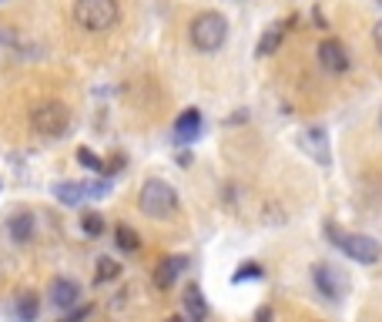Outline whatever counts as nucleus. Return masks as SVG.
I'll list each match as a JSON object with an SVG mask.
<instances>
[{"label": "nucleus", "instance_id": "obj_1", "mask_svg": "<svg viewBox=\"0 0 382 322\" xmlns=\"http://www.w3.org/2000/svg\"><path fill=\"white\" fill-rule=\"evenodd\" d=\"M191 44L198 47L201 54H214L221 51L225 41H228V20L218 14V11H201L195 20H191Z\"/></svg>", "mask_w": 382, "mask_h": 322}, {"label": "nucleus", "instance_id": "obj_2", "mask_svg": "<svg viewBox=\"0 0 382 322\" xmlns=\"http://www.w3.org/2000/svg\"><path fill=\"white\" fill-rule=\"evenodd\" d=\"M325 235H329V242L339 248V252H346L352 262H362V265H376L382 259V246L376 239H369V235H352V232L339 229V225H325Z\"/></svg>", "mask_w": 382, "mask_h": 322}, {"label": "nucleus", "instance_id": "obj_3", "mask_svg": "<svg viewBox=\"0 0 382 322\" xmlns=\"http://www.w3.org/2000/svg\"><path fill=\"white\" fill-rule=\"evenodd\" d=\"M121 7L118 0H74V20L91 34H104L118 24Z\"/></svg>", "mask_w": 382, "mask_h": 322}, {"label": "nucleus", "instance_id": "obj_4", "mask_svg": "<svg viewBox=\"0 0 382 322\" xmlns=\"http://www.w3.org/2000/svg\"><path fill=\"white\" fill-rule=\"evenodd\" d=\"M138 208L148 218H158V222H165L175 215L178 208V195H175V188L168 182H161V178H148V182L141 185L138 192Z\"/></svg>", "mask_w": 382, "mask_h": 322}, {"label": "nucleus", "instance_id": "obj_5", "mask_svg": "<svg viewBox=\"0 0 382 322\" xmlns=\"http://www.w3.org/2000/svg\"><path fill=\"white\" fill-rule=\"evenodd\" d=\"M31 128L41 138H64V131L71 128V107L64 101H41L31 111Z\"/></svg>", "mask_w": 382, "mask_h": 322}, {"label": "nucleus", "instance_id": "obj_6", "mask_svg": "<svg viewBox=\"0 0 382 322\" xmlns=\"http://www.w3.org/2000/svg\"><path fill=\"white\" fill-rule=\"evenodd\" d=\"M312 279H315V286H319V292L325 295V299H342L346 292H349V279L342 276L339 269H332V265H315L312 269Z\"/></svg>", "mask_w": 382, "mask_h": 322}, {"label": "nucleus", "instance_id": "obj_7", "mask_svg": "<svg viewBox=\"0 0 382 322\" xmlns=\"http://www.w3.org/2000/svg\"><path fill=\"white\" fill-rule=\"evenodd\" d=\"M299 145H302V152H306L312 161H319V165H329V161H332L325 128H306V131L299 135Z\"/></svg>", "mask_w": 382, "mask_h": 322}, {"label": "nucleus", "instance_id": "obj_8", "mask_svg": "<svg viewBox=\"0 0 382 322\" xmlns=\"http://www.w3.org/2000/svg\"><path fill=\"white\" fill-rule=\"evenodd\" d=\"M319 61L329 74H342L349 71V51L339 44V41H322L319 44Z\"/></svg>", "mask_w": 382, "mask_h": 322}, {"label": "nucleus", "instance_id": "obj_9", "mask_svg": "<svg viewBox=\"0 0 382 322\" xmlns=\"http://www.w3.org/2000/svg\"><path fill=\"white\" fill-rule=\"evenodd\" d=\"M50 302L57 309H74L77 302H81V286H77L74 279L57 276L50 282Z\"/></svg>", "mask_w": 382, "mask_h": 322}, {"label": "nucleus", "instance_id": "obj_10", "mask_svg": "<svg viewBox=\"0 0 382 322\" xmlns=\"http://www.w3.org/2000/svg\"><path fill=\"white\" fill-rule=\"evenodd\" d=\"M34 215L31 212H17V215H11L7 218V235H11V242L14 246H27L34 239Z\"/></svg>", "mask_w": 382, "mask_h": 322}, {"label": "nucleus", "instance_id": "obj_11", "mask_svg": "<svg viewBox=\"0 0 382 322\" xmlns=\"http://www.w3.org/2000/svg\"><path fill=\"white\" fill-rule=\"evenodd\" d=\"M184 265H188L184 255H168V259H161L158 262V269H154V286H158V289H171L175 279L182 276Z\"/></svg>", "mask_w": 382, "mask_h": 322}, {"label": "nucleus", "instance_id": "obj_12", "mask_svg": "<svg viewBox=\"0 0 382 322\" xmlns=\"http://www.w3.org/2000/svg\"><path fill=\"white\" fill-rule=\"evenodd\" d=\"M201 135V114L195 107H188L175 121V141H195Z\"/></svg>", "mask_w": 382, "mask_h": 322}, {"label": "nucleus", "instance_id": "obj_13", "mask_svg": "<svg viewBox=\"0 0 382 322\" xmlns=\"http://www.w3.org/2000/svg\"><path fill=\"white\" fill-rule=\"evenodd\" d=\"M182 299H184V309H188V319H191V322H205V319H208V306H205V299H201L198 286H188Z\"/></svg>", "mask_w": 382, "mask_h": 322}, {"label": "nucleus", "instance_id": "obj_14", "mask_svg": "<svg viewBox=\"0 0 382 322\" xmlns=\"http://www.w3.org/2000/svg\"><path fill=\"white\" fill-rule=\"evenodd\" d=\"M282 37H285V27H282V24H268V27H265V34H261L259 47H255V54H259V58L275 54L278 47H282Z\"/></svg>", "mask_w": 382, "mask_h": 322}, {"label": "nucleus", "instance_id": "obj_15", "mask_svg": "<svg viewBox=\"0 0 382 322\" xmlns=\"http://www.w3.org/2000/svg\"><path fill=\"white\" fill-rule=\"evenodd\" d=\"M14 312L20 322H37V312H41V302H37V295L34 292H20L14 302Z\"/></svg>", "mask_w": 382, "mask_h": 322}, {"label": "nucleus", "instance_id": "obj_16", "mask_svg": "<svg viewBox=\"0 0 382 322\" xmlns=\"http://www.w3.org/2000/svg\"><path fill=\"white\" fill-rule=\"evenodd\" d=\"M54 195H57V201H64V205H81V199H84V185L61 182L57 188H54Z\"/></svg>", "mask_w": 382, "mask_h": 322}, {"label": "nucleus", "instance_id": "obj_17", "mask_svg": "<svg viewBox=\"0 0 382 322\" xmlns=\"http://www.w3.org/2000/svg\"><path fill=\"white\" fill-rule=\"evenodd\" d=\"M114 239H118V248H124V252H138V248H141L138 232L131 229V225H118V232H114Z\"/></svg>", "mask_w": 382, "mask_h": 322}, {"label": "nucleus", "instance_id": "obj_18", "mask_svg": "<svg viewBox=\"0 0 382 322\" xmlns=\"http://www.w3.org/2000/svg\"><path fill=\"white\" fill-rule=\"evenodd\" d=\"M121 276V265L114 259H107V255H101L97 259V276H94V282H111V279Z\"/></svg>", "mask_w": 382, "mask_h": 322}, {"label": "nucleus", "instance_id": "obj_19", "mask_svg": "<svg viewBox=\"0 0 382 322\" xmlns=\"http://www.w3.org/2000/svg\"><path fill=\"white\" fill-rule=\"evenodd\" d=\"M81 229L88 232V235H94V239H97V235L104 232V218H101L97 212H84V215H81Z\"/></svg>", "mask_w": 382, "mask_h": 322}, {"label": "nucleus", "instance_id": "obj_20", "mask_svg": "<svg viewBox=\"0 0 382 322\" xmlns=\"http://www.w3.org/2000/svg\"><path fill=\"white\" fill-rule=\"evenodd\" d=\"M77 161L84 165V168H91V171H101L104 165H101V158L91 152V148H77Z\"/></svg>", "mask_w": 382, "mask_h": 322}, {"label": "nucleus", "instance_id": "obj_21", "mask_svg": "<svg viewBox=\"0 0 382 322\" xmlns=\"http://www.w3.org/2000/svg\"><path fill=\"white\" fill-rule=\"evenodd\" d=\"M245 279H261V265H259V262H245L242 269L235 272V282H245Z\"/></svg>", "mask_w": 382, "mask_h": 322}, {"label": "nucleus", "instance_id": "obj_22", "mask_svg": "<svg viewBox=\"0 0 382 322\" xmlns=\"http://www.w3.org/2000/svg\"><path fill=\"white\" fill-rule=\"evenodd\" d=\"M91 312H94L91 306H77L74 312H67V316H64L61 322H84V319H88V316H91Z\"/></svg>", "mask_w": 382, "mask_h": 322}, {"label": "nucleus", "instance_id": "obj_23", "mask_svg": "<svg viewBox=\"0 0 382 322\" xmlns=\"http://www.w3.org/2000/svg\"><path fill=\"white\" fill-rule=\"evenodd\" d=\"M255 322H272V306H261L259 316H255Z\"/></svg>", "mask_w": 382, "mask_h": 322}, {"label": "nucleus", "instance_id": "obj_24", "mask_svg": "<svg viewBox=\"0 0 382 322\" xmlns=\"http://www.w3.org/2000/svg\"><path fill=\"white\" fill-rule=\"evenodd\" d=\"M372 41H376V47H379V54H382V20L372 27Z\"/></svg>", "mask_w": 382, "mask_h": 322}, {"label": "nucleus", "instance_id": "obj_25", "mask_svg": "<svg viewBox=\"0 0 382 322\" xmlns=\"http://www.w3.org/2000/svg\"><path fill=\"white\" fill-rule=\"evenodd\" d=\"M168 322H184V319H182V316H171V319H168Z\"/></svg>", "mask_w": 382, "mask_h": 322}]
</instances>
